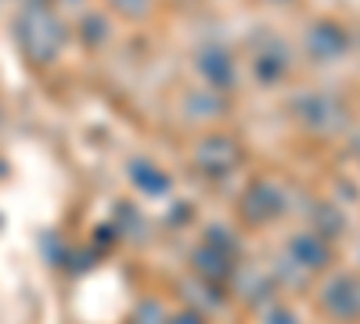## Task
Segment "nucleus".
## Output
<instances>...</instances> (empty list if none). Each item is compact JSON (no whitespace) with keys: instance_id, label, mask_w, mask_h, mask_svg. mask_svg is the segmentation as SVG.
Returning <instances> with one entry per match:
<instances>
[{"instance_id":"1","label":"nucleus","mask_w":360,"mask_h":324,"mask_svg":"<svg viewBox=\"0 0 360 324\" xmlns=\"http://www.w3.org/2000/svg\"><path fill=\"white\" fill-rule=\"evenodd\" d=\"M292 259H303L307 267H321V263L328 259V252H324V245L317 242V238H310V234H299V238H292Z\"/></svg>"},{"instance_id":"2","label":"nucleus","mask_w":360,"mask_h":324,"mask_svg":"<svg viewBox=\"0 0 360 324\" xmlns=\"http://www.w3.org/2000/svg\"><path fill=\"white\" fill-rule=\"evenodd\" d=\"M227 252H220V249H213V245H202V252H195V267L202 271V278H224L227 274V259H224Z\"/></svg>"},{"instance_id":"3","label":"nucleus","mask_w":360,"mask_h":324,"mask_svg":"<svg viewBox=\"0 0 360 324\" xmlns=\"http://www.w3.org/2000/svg\"><path fill=\"white\" fill-rule=\"evenodd\" d=\"M270 213H278V198L270 195L266 188H252V195H249V202H245V216H252V223H259V220H266Z\"/></svg>"},{"instance_id":"4","label":"nucleus","mask_w":360,"mask_h":324,"mask_svg":"<svg viewBox=\"0 0 360 324\" xmlns=\"http://www.w3.org/2000/svg\"><path fill=\"white\" fill-rule=\"evenodd\" d=\"M130 324H166V317H162V310L155 303H141Z\"/></svg>"},{"instance_id":"5","label":"nucleus","mask_w":360,"mask_h":324,"mask_svg":"<svg viewBox=\"0 0 360 324\" xmlns=\"http://www.w3.org/2000/svg\"><path fill=\"white\" fill-rule=\"evenodd\" d=\"M263 324H295V320H292L288 310H278V306H274V310H266V313H263Z\"/></svg>"},{"instance_id":"6","label":"nucleus","mask_w":360,"mask_h":324,"mask_svg":"<svg viewBox=\"0 0 360 324\" xmlns=\"http://www.w3.org/2000/svg\"><path fill=\"white\" fill-rule=\"evenodd\" d=\"M169 324H202V317H198V313H191V310H184V313H176Z\"/></svg>"}]
</instances>
